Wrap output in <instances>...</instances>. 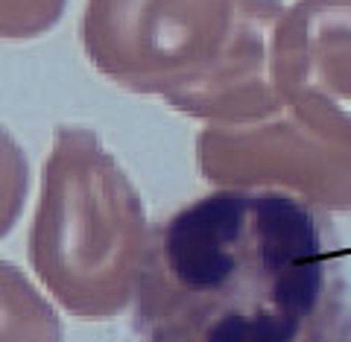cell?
Wrapping results in <instances>:
<instances>
[{"mask_svg":"<svg viewBox=\"0 0 351 342\" xmlns=\"http://www.w3.org/2000/svg\"><path fill=\"white\" fill-rule=\"evenodd\" d=\"M135 342H351L328 219L276 191H214L149 231Z\"/></svg>","mask_w":351,"mask_h":342,"instance_id":"obj_1","label":"cell"},{"mask_svg":"<svg viewBox=\"0 0 351 342\" xmlns=\"http://www.w3.org/2000/svg\"><path fill=\"white\" fill-rule=\"evenodd\" d=\"M281 0H88V62L123 91L158 97L208 126L284 112L272 80Z\"/></svg>","mask_w":351,"mask_h":342,"instance_id":"obj_2","label":"cell"},{"mask_svg":"<svg viewBox=\"0 0 351 342\" xmlns=\"http://www.w3.org/2000/svg\"><path fill=\"white\" fill-rule=\"evenodd\" d=\"M149 231L135 184L97 132L59 126L27 237L44 290L76 319H117L135 302Z\"/></svg>","mask_w":351,"mask_h":342,"instance_id":"obj_3","label":"cell"},{"mask_svg":"<svg viewBox=\"0 0 351 342\" xmlns=\"http://www.w3.org/2000/svg\"><path fill=\"white\" fill-rule=\"evenodd\" d=\"M196 164L217 191H276L319 214L351 211V147L307 129L287 108L255 123L208 126Z\"/></svg>","mask_w":351,"mask_h":342,"instance_id":"obj_4","label":"cell"},{"mask_svg":"<svg viewBox=\"0 0 351 342\" xmlns=\"http://www.w3.org/2000/svg\"><path fill=\"white\" fill-rule=\"evenodd\" d=\"M272 80L299 123L351 147V0H295L284 9Z\"/></svg>","mask_w":351,"mask_h":342,"instance_id":"obj_5","label":"cell"},{"mask_svg":"<svg viewBox=\"0 0 351 342\" xmlns=\"http://www.w3.org/2000/svg\"><path fill=\"white\" fill-rule=\"evenodd\" d=\"M0 342H64L56 307L9 260H0Z\"/></svg>","mask_w":351,"mask_h":342,"instance_id":"obj_6","label":"cell"},{"mask_svg":"<svg viewBox=\"0 0 351 342\" xmlns=\"http://www.w3.org/2000/svg\"><path fill=\"white\" fill-rule=\"evenodd\" d=\"M29 193V161L21 149V143L12 138L0 123V240L18 223Z\"/></svg>","mask_w":351,"mask_h":342,"instance_id":"obj_7","label":"cell"},{"mask_svg":"<svg viewBox=\"0 0 351 342\" xmlns=\"http://www.w3.org/2000/svg\"><path fill=\"white\" fill-rule=\"evenodd\" d=\"M64 6H68V0H0V38H38L59 24Z\"/></svg>","mask_w":351,"mask_h":342,"instance_id":"obj_8","label":"cell"}]
</instances>
